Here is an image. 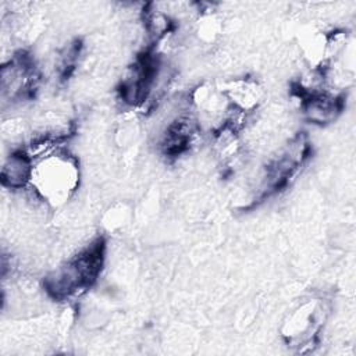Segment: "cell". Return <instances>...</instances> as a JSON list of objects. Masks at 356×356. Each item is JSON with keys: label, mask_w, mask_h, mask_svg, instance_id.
I'll use <instances>...</instances> for the list:
<instances>
[{"label": "cell", "mask_w": 356, "mask_h": 356, "mask_svg": "<svg viewBox=\"0 0 356 356\" xmlns=\"http://www.w3.org/2000/svg\"><path fill=\"white\" fill-rule=\"evenodd\" d=\"M103 264V242L96 241L46 278V288L56 299L82 293L97 278Z\"/></svg>", "instance_id": "1"}, {"label": "cell", "mask_w": 356, "mask_h": 356, "mask_svg": "<svg viewBox=\"0 0 356 356\" xmlns=\"http://www.w3.org/2000/svg\"><path fill=\"white\" fill-rule=\"evenodd\" d=\"M305 114L314 124H328L337 118L342 110L339 97L324 92L305 97Z\"/></svg>", "instance_id": "3"}, {"label": "cell", "mask_w": 356, "mask_h": 356, "mask_svg": "<svg viewBox=\"0 0 356 356\" xmlns=\"http://www.w3.org/2000/svg\"><path fill=\"white\" fill-rule=\"evenodd\" d=\"M76 168L65 154H50L33 167L32 184L50 202H63L76 185Z\"/></svg>", "instance_id": "2"}, {"label": "cell", "mask_w": 356, "mask_h": 356, "mask_svg": "<svg viewBox=\"0 0 356 356\" xmlns=\"http://www.w3.org/2000/svg\"><path fill=\"white\" fill-rule=\"evenodd\" d=\"M33 164L32 157L26 152H14L3 165L1 181L10 188H22L32 181Z\"/></svg>", "instance_id": "4"}]
</instances>
